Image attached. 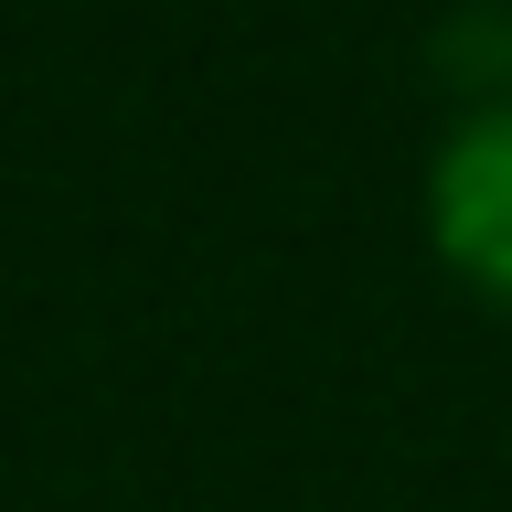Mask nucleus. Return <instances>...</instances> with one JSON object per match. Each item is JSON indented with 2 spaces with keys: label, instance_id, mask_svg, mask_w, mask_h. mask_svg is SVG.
I'll return each mask as SVG.
<instances>
[{
  "label": "nucleus",
  "instance_id": "nucleus-1",
  "mask_svg": "<svg viewBox=\"0 0 512 512\" xmlns=\"http://www.w3.org/2000/svg\"><path fill=\"white\" fill-rule=\"evenodd\" d=\"M427 246L491 320H512V96L470 107L427 150Z\"/></svg>",
  "mask_w": 512,
  "mask_h": 512
}]
</instances>
